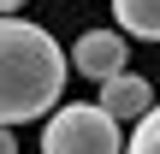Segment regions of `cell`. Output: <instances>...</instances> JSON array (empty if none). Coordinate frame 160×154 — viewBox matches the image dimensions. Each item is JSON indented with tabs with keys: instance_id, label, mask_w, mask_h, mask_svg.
<instances>
[{
	"instance_id": "6da1fadb",
	"label": "cell",
	"mask_w": 160,
	"mask_h": 154,
	"mask_svg": "<svg viewBox=\"0 0 160 154\" xmlns=\"http://www.w3.org/2000/svg\"><path fill=\"white\" fill-rule=\"evenodd\" d=\"M71 59L30 18H0V131H18L59 107Z\"/></svg>"
},
{
	"instance_id": "7a4b0ae2",
	"label": "cell",
	"mask_w": 160,
	"mask_h": 154,
	"mask_svg": "<svg viewBox=\"0 0 160 154\" xmlns=\"http://www.w3.org/2000/svg\"><path fill=\"white\" fill-rule=\"evenodd\" d=\"M42 154H125V142L95 101H65L42 125Z\"/></svg>"
},
{
	"instance_id": "3957f363",
	"label": "cell",
	"mask_w": 160,
	"mask_h": 154,
	"mask_svg": "<svg viewBox=\"0 0 160 154\" xmlns=\"http://www.w3.org/2000/svg\"><path fill=\"white\" fill-rule=\"evenodd\" d=\"M65 59H71V71H83V77L107 83V77H119V71H125V36H119V30H83V36H77V47H71Z\"/></svg>"
},
{
	"instance_id": "277c9868",
	"label": "cell",
	"mask_w": 160,
	"mask_h": 154,
	"mask_svg": "<svg viewBox=\"0 0 160 154\" xmlns=\"http://www.w3.org/2000/svg\"><path fill=\"white\" fill-rule=\"evenodd\" d=\"M95 107H101L113 125H119V119H142V113L154 107V89H148L137 71H119V77L101 83V101H95Z\"/></svg>"
},
{
	"instance_id": "5b68a950",
	"label": "cell",
	"mask_w": 160,
	"mask_h": 154,
	"mask_svg": "<svg viewBox=\"0 0 160 154\" xmlns=\"http://www.w3.org/2000/svg\"><path fill=\"white\" fill-rule=\"evenodd\" d=\"M113 18H119L125 36L160 42V0H113Z\"/></svg>"
},
{
	"instance_id": "8992f818",
	"label": "cell",
	"mask_w": 160,
	"mask_h": 154,
	"mask_svg": "<svg viewBox=\"0 0 160 154\" xmlns=\"http://www.w3.org/2000/svg\"><path fill=\"white\" fill-rule=\"evenodd\" d=\"M125 154H160V107H148V113L137 119V131H131Z\"/></svg>"
},
{
	"instance_id": "52a82bcc",
	"label": "cell",
	"mask_w": 160,
	"mask_h": 154,
	"mask_svg": "<svg viewBox=\"0 0 160 154\" xmlns=\"http://www.w3.org/2000/svg\"><path fill=\"white\" fill-rule=\"evenodd\" d=\"M0 154H18V142H12V131H0Z\"/></svg>"
},
{
	"instance_id": "ba28073f",
	"label": "cell",
	"mask_w": 160,
	"mask_h": 154,
	"mask_svg": "<svg viewBox=\"0 0 160 154\" xmlns=\"http://www.w3.org/2000/svg\"><path fill=\"white\" fill-rule=\"evenodd\" d=\"M18 6H24V0H0V12H18Z\"/></svg>"
}]
</instances>
